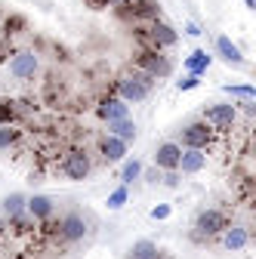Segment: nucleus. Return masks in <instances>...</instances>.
<instances>
[{
    "instance_id": "1",
    "label": "nucleus",
    "mask_w": 256,
    "mask_h": 259,
    "mask_svg": "<svg viewBox=\"0 0 256 259\" xmlns=\"http://www.w3.org/2000/svg\"><path fill=\"white\" fill-rule=\"evenodd\" d=\"M151 87H154V77H148L145 71L133 68L130 74H120V77H117V99H123L126 105H130V102L136 105V102L148 99Z\"/></svg>"
},
{
    "instance_id": "2",
    "label": "nucleus",
    "mask_w": 256,
    "mask_h": 259,
    "mask_svg": "<svg viewBox=\"0 0 256 259\" xmlns=\"http://www.w3.org/2000/svg\"><path fill=\"white\" fill-rule=\"evenodd\" d=\"M133 68H139V71H145L148 77H170V71H173V65H170V59L164 56V50H142L139 56H136V62H133Z\"/></svg>"
},
{
    "instance_id": "3",
    "label": "nucleus",
    "mask_w": 256,
    "mask_h": 259,
    "mask_svg": "<svg viewBox=\"0 0 256 259\" xmlns=\"http://www.w3.org/2000/svg\"><path fill=\"white\" fill-rule=\"evenodd\" d=\"M90 154L83 151V148H68L65 151V157L59 160V170H62V176L65 179H71V182H83L87 176H90Z\"/></svg>"
},
{
    "instance_id": "4",
    "label": "nucleus",
    "mask_w": 256,
    "mask_h": 259,
    "mask_svg": "<svg viewBox=\"0 0 256 259\" xmlns=\"http://www.w3.org/2000/svg\"><path fill=\"white\" fill-rule=\"evenodd\" d=\"M210 130H232L235 120H238V105L235 102H213L204 108V117H201Z\"/></svg>"
},
{
    "instance_id": "5",
    "label": "nucleus",
    "mask_w": 256,
    "mask_h": 259,
    "mask_svg": "<svg viewBox=\"0 0 256 259\" xmlns=\"http://www.w3.org/2000/svg\"><path fill=\"white\" fill-rule=\"evenodd\" d=\"M179 142H182L179 148H201V151H207L213 145V130L204 120H191V123H185L179 130Z\"/></svg>"
},
{
    "instance_id": "6",
    "label": "nucleus",
    "mask_w": 256,
    "mask_h": 259,
    "mask_svg": "<svg viewBox=\"0 0 256 259\" xmlns=\"http://www.w3.org/2000/svg\"><path fill=\"white\" fill-rule=\"evenodd\" d=\"M142 37L151 44V50H170V47H176V40H179V34H176L167 22H161V19L148 22V28H142Z\"/></svg>"
},
{
    "instance_id": "7",
    "label": "nucleus",
    "mask_w": 256,
    "mask_h": 259,
    "mask_svg": "<svg viewBox=\"0 0 256 259\" xmlns=\"http://www.w3.org/2000/svg\"><path fill=\"white\" fill-rule=\"evenodd\" d=\"M37 68H40V59H37L34 50H19V53H13V59H10V74H13L16 80H34Z\"/></svg>"
},
{
    "instance_id": "8",
    "label": "nucleus",
    "mask_w": 256,
    "mask_h": 259,
    "mask_svg": "<svg viewBox=\"0 0 256 259\" xmlns=\"http://www.w3.org/2000/svg\"><path fill=\"white\" fill-rule=\"evenodd\" d=\"M226 225H229V219L222 210H201L198 219H195V238H213L226 229Z\"/></svg>"
},
{
    "instance_id": "9",
    "label": "nucleus",
    "mask_w": 256,
    "mask_h": 259,
    "mask_svg": "<svg viewBox=\"0 0 256 259\" xmlns=\"http://www.w3.org/2000/svg\"><path fill=\"white\" fill-rule=\"evenodd\" d=\"M59 238L65 241V244H77V241H83L87 238V219L80 216V213H65L59 219Z\"/></svg>"
},
{
    "instance_id": "10",
    "label": "nucleus",
    "mask_w": 256,
    "mask_h": 259,
    "mask_svg": "<svg viewBox=\"0 0 256 259\" xmlns=\"http://www.w3.org/2000/svg\"><path fill=\"white\" fill-rule=\"evenodd\" d=\"M96 114H99L105 123H114V120L130 117V105H126L123 99H117V96H105V99L96 105Z\"/></svg>"
},
{
    "instance_id": "11",
    "label": "nucleus",
    "mask_w": 256,
    "mask_h": 259,
    "mask_svg": "<svg viewBox=\"0 0 256 259\" xmlns=\"http://www.w3.org/2000/svg\"><path fill=\"white\" fill-rule=\"evenodd\" d=\"M247 244H250L247 225H226L222 229V247L229 253H241V250H247Z\"/></svg>"
},
{
    "instance_id": "12",
    "label": "nucleus",
    "mask_w": 256,
    "mask_h": 259,
    "mask_svg": "<svg viewBox=\"0 0 256 259\" xmlns=\"http://www.w3.org/2000/svg\"><path fill=\"white\" fill-rule=\"evenodd\" d=\"M179 154H182L179 142H164V145H157V151H154V167L164 170V173L176 170V167H179Z\"/></svg>"
},
{
    "instance_id": "13",
    "label": "nucleus",
    "mask_w": 256,
    "mask_h": 259,
    "mask_svg": "<svg viewBox=\"0 0 256 259\" xmlns=\"http://www.w3.org/2000/svg\"><path fill=\"white\" fill-rule=\"evenodd\" d=\"M204 167H207V151H201V148H182L179 167H176V170H182L185 176H195V173H201Z\"/></svg>"
},
{
    "instance_id": "14",
    "label": "nucleus",
    "mask_w": 256,
    "mask_h": 259,
    "mask_svg": "<svg viewBox=\"0 0 256 259\" xmlns=\"http://www.w3.org/2000/svg\"><path fill=\"white\" fill-rule=\"evenodd\" d=\"M53 210H56V204H53V198H47V194H31L25 201V213L31 219H50Z\"/></svg>"
},
{
    "instance_id": "15",
    "label": "nucleus",
    "mask_w": 256,
    "mask_h": 259,
    "mask_svg": "<svg viewBox=\"0 0 256 259\" xmlns=\"http://www.w3.org/2000/svg\"><path fill=\"white\" fill-rule=\"evenodd\" d=\"M216 53H219V59L226 62V65H232V68H244V56H241L238 44H232L226 34L216 37Z\"/></svg>"
},
{
    "instance_id": "16",
    "label": "nucleus",
    "mask_w": 256,
    "mask_h": 259,
    "mask_svg": "<svg viewBox=\"0 0 256 259\" xmlns=\"http://www.w3.org/2000/svg\"><path fill=\"white\" fill-rule=\"evenodd\" d=\"M126 13L142 22H154V19H161V4L157 0H133V4H126Z\"/></svg>"
},
{
    "instance_id": "17",
    "label": "nucleus",
    "mask_w": 256,
    "mask_h": 259,
    "mask_svg": "<svg viewBox=\"0 0 256 259\" xmlns=\"http://www.w3.org/2000/svg\"><path fill=\"white\" fill-rule=\"evenodd\" d=\"M99 151H102V157L108 160V164H120V160L126 157V142H120L114 136H105L99 142Z\"/></svg>"
},
{
    "instance_id": "18",
    "label": "nucleus",
    "mask_w": 256,
    "mask_h": 259,
    "mask_svg": "<svg viewBox=\"0 0 256 259\" xmlns=\"http://www.w3.org/2000/svg\"><path fill=\"white\" fill-rule=\"evenodd\" d=\"M108 136H114V139H120V142H126V145H130V142L136 139V123H133L130 117L114 120V123H108Z\"/></svg>"
},
{
    "instance_id": "19",
    "label": "nucleus",
    "mask_w": 256,
    "mask_h": 259,
    "mask_svg": "<svg viewBox=\"0 0 256 259\" xmlns=\"http://www.w3.org/2000/svg\"><path fill=\"white\" fill-rule=\"evenodd\" d=\"M207 68H210V56H207V50H195L191 56H185V71H188V74L201 77V74H207Z\"/></svg>"
},
{
    "instance_id": "20",
    "label": "nucleus",
    "mask_w": 256,
    "mask_h": 259,
    "mask_svg": "<svg viewBox=\"0 0 256 259\" xmlns=\"http://www.w3.org/2000/svg\"><path fill=\"white\" fill-rule=\"evenodd\" d=\"M25 194L22 191H13V194H7V198H4V204H0V210H4L10 219H16V216H22L25 213Z\"/></svg>"
},
{
    "instance_id": "21",
    "label": "nucleus",
    "mask_w": 256,
    "mask_h": 259,
    "mask_svg": "<svg viewBox=\"0 0 256 259\" xmlns=\"http://www.w3.org/2000/svg\"><path fill=\"white\" fill-rule=\"evenodd\" d=\"M142 176V164L133 157V160H123V167H120V185H130Z\"/></svg>"
},
{
    "instance_id": "22",
    "label": "nucleus",
    "mask_w": 256,
    "mask_h": 259,
    "mask_svg": "<svg viewBox=\"0 0 256 259\" xmlns=\"http://www.w3.org/2000/svg\"><path fill=\"white\" fill-rule=\"evenodd\" d=\"M19 130L13 126V123H7V126H0V151H4V148H10V145H16L19 142Z\"/></svg>"
},
{
    "instance_id": "23",
    "label": "nucleus",
    "mask_w": 256,
    "mask_h": 259,
    "mask_svg": "<svg viewBox=\"0 0 256 259\" xmlns=\"http://www.w3.org/2000/svg\"><path fill=\"white\" fill-rule=\"evenodd\" d=\"M126 198H130V191H126V185H117L111 194H108V210H120L126 204Z\"/></svg>"
},
{
    "instance_id": "24",
    "label": "nucleus",
    "mask_w": 256,
    "mask_h": 259,
    "mask_svg": "<svg viewBox=\"0 0 256 259\" xmlns=\"http://www.w3.org/2000/svg\"><path fill=\"white\" fill-rule=\"evenodd\" d=\"M16 120V102L13 99H0V126H7Z\"/></svg>"
},
{
    "instance_id": "25",
    "label": "nucleus",
    "mask_w": 256,
    "mask_h": 259,
    "mask_svg": "<svg viewBox=\"0 0 256 259\" xmlns=\"http://www.w3.org/2000/svg\"><path fill=\"white\" fill-rule=\"evenodd\" d=\"M229 96H241V99H256V90L250 83H241V87H222Z\"/></svg>"
},
{
    "instance_id": "26",
    "label": "nucleus",
    "mask_w": 256,
    "mask_h": 259,
    "mask_svg": "<svg viewBox=\"0 0 256 259\" xmlns=\"http://www.w3.org/2000/svg\"><path fill=\"white\" fill-rule=\"evenodd\" d=\"M151 250H157V244H151V241H136L133 247H130V256H142V253H151ZM126 256V259H130Z\"/></svg>"
},
{
    "instance_id": "27",
    "label": "nucleus",
    "mask_w": 256,
    "mask_h": 259,
    "mask_svg": "<svg viewBox=\"0 0 256 259\" xmlns=\"http://www.w3.org/2000/svg\"><path fill=\"white\" fill-rule=\"evenodd\" d=\"M198 83H201V77H195V74H185L182 80H176V90H179V93H185V90H195Z\"/></svg>"
},
{
    "instance_id": "28",
    "label": "nucleus",
    "mask_w": 256,
    "mask_h": 259,
    "mask_svg": "<svg viewBox=\"0 0 256 259\" xmlns=\"http://www.w3.org/2000/svg\"><path fill=\"white\" fill-rule=\"evenodd\" d=\"M170 216V204H157L151 207V219H167Z\"/></svg>"
},
{
    "instance_id": "29",
    "label": "nucleus",
    "mask_w": 256,
    "mask_h": 259,
    "mask_svg": "<svg viewBox=\"0 0 256 259\" xmlns=\"http://www.w3.org/2000/svg\"><path fill=\"white\" fill-rule=\"evenodd\" d=\"M161 179H164V185H167V188H176V185H179V170H170V173H167V176H161Z\"/></svg>"
},
{
    "instance_id": "30",
    "label": "nucleus",
    "mask_w": 256,
    "mask_h": 259,
    "mask_svg": "<svg viewBox=\"0 0 256 259\" xmlns=\"http://www.w3.org/2000/svg\"><path fill=\"white\" fill-rule=\"evenodd\" d=\"M185 34H188V37H201L204 31H201V25H198V22H185Z\"/></svg>"
},
{
    "instance_id": "31",
    "label": "nucleus",
    "mask_w": 256,
    "mask_h": 259,
    "mask_svg": "<svg viewBox=\"0 0 256 259\" xmlns=\"http://www.w3.org/2000/svg\"><path fill=\"white\" fill-rule=\"evenodd\" d=\"M130 259H167L164 250H151V253H142V256H130Z\"/></svg>"
},
{
    "instance_id": "32",
    "label": "nucleus",
    "mask_w": 256,
    "mask_h": 259,
    "mask_svg": "<svg viewBox=\"0 0 256 259\" xmlns=\"http://www.w3.org/2000/svg\"><path fill=\"white\" fill-rule=\"evenodd\" d=\"M87 7H93V10H102V7H114V0H87Z\"/></svg>"
},
{
    "instance_id": "33",
    "label": "nucleus",
    "mask_w": 256,
    "mask_h": 259,
    "mask_svg": "<svg viewBox=\"0 0 256 259\" xmlns=\"http://www.w3.org/2000/svg\"><path fill=\"white\" fill-rule=\"evenodd\" d=\"M157 179H161V173H157V167H154V170H148V173H145V182H157Z\"/></svg>"
},
{
    "instance_id": "34",
    "label": "nucleus",
    "mask_w": 256,
    "mask_h": 259,
    "mask_svg": "<svg viewBox=\"0 0 256 259\" xmlns=\"http://www.w3.org/2000/svg\"><path fill=\"white\" fill-rule=\"evenodd\" d=\"M126 4H133V0H114V7H126Z\"/></svg>"
},
{
    "instance_id": "35",
    "label": "nucleus",
    "mask_w": 256,
    "mask_h": 259,
    "mask_svg": "<svg viewBox=\"0 0 256 259\" xmlns=\"http://www.w3.org/2000/svg\"><path fill=\"white\" fill-rule=\"evenodd\" d=\"M244 4H247V10H256V0H244Z\"/></svg>"
}]
</instances>
